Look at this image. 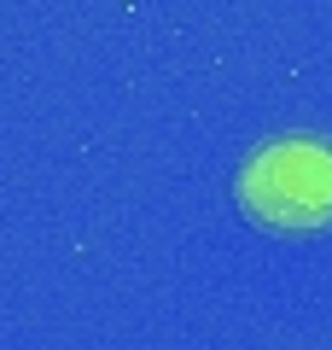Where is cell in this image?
Here are the masks:
<instances>
[{
    "instance_id": "6da1fadb",
    "label": "cell",
    "mask_w": 332,
    "mask_h": 350,
    "mask_svg": "<svg viewBox=\"0 0 332 350\" xmlns=\"http://www.w3.org/2000/svg\"><path fill=\"white\" fill-rule=\"evenodd\" d=\"M239 204L268 228H327L332 222V140L274 135L239 170Z\"/></svg>"
}]
</instances>
